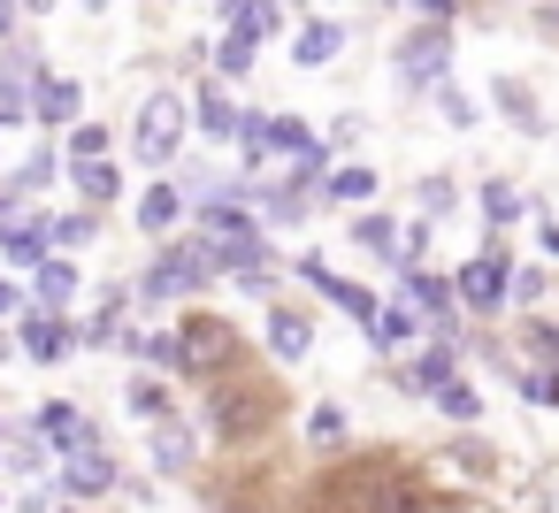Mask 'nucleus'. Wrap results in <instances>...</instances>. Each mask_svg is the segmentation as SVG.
<instances>
[{
    "mask_svg": "<svg viewBox=\"0 0 559 513\" xmlns=\"http://www.w3.org/2000/svg\"><path fill=\"white\" fill-rule=\"evenodd\" d=\"M307 429H314V444H330V437H345V414H337V406H314Z\"/></svg>",
    "mask_w": 559,
    "mask_h": 513,
    "instance_id": "38",
    "label": "nucleus"
},
{
    "mask_svg": "<svg viewBox=\"0 0 559 513\" xmlns=\"http://www.w3.org/2000/svg\"><path fill=\"white\" fill-rule=\"evenodd\" d=\"M506 291H513V299H521V307H536V299H544V291H551V284H544V269H521V276H513V284H506Z\"/></svg>",
    "mask_w": 559,
    "mask_h": 513,
    "instance_id": "37",
    "label": "nucleus"
},
{
    "mask_svg": "<svg viewBox=\"0 0 559 513\" xmlns=\"http://www.w3.org/2000/svg\"><path fill=\"white\" fill-rule=\"evenodd\" d=\"M0 314H16V284L9 276H0Z\"/></svg>",
    "mask_w": 559,
    "mask_h": 513,
    "instance_id": "43",
    "label": "nucleus"
},
{
    "mask_svg": "<svg viewBox=\"0 0 559 513\" xmlns=\"http://www.w3.org/2000/svg\"><path fill=\"white\" fill-rule=\"evenodd\" d=\"M307 345H314V330H307V314H292V307H276V314H269V353H276V360H299Z\"/></svg>",
    "mask_w": 559,
    "mask_h": 513,
    "instance_id": "18",
    "label": "nucleus"
},
{
    "mask_svg": "<svg viewBox=\"0 0 559 513\" xmlns=\"http://www.w3.org/2000/svg\"><path fill=\"white\" fill-rule=\"evenodd\" d=\"M528 353H536V360H559V330L536 322V330H528Z\"/></svg>",
    "mask_w": 559,
    "mask_h": 513,
    "instance_id": "41",
    "label": "nucleus"
},
{
    "mask_svg": "<svg viewBox=\"0 0 559 513\" xmlns=\"http://www.w3.org/2000/svg\"><path fill=\"white\" fill-rule=\"evenodd\" d=\"M337 47H345V24H330V16H314V24H307V32L292 39V62H299V70H322V62H330Z\"/></svg>",
    "mask_w": 559,
    "mask_h": 513,
    "instance_id": "15",
    "label": "nucleus"
},
{
    "mask_svg": "<svg viewBox=\"0 0 559 513\" xmlns=\"http://www.w3.org/2000/svg\"><path fill=\"white\" fill-rule=\"evenodd\" d=\"M215 70H223V77H246V70H253V47H246V39H223V47H215Z\"/></svg>",
    "mask_w": 559,
    "mask_h": 513,
    "instance_id": "35",
    "label": "nucleus"
},
{
    "mask_svg": "<svg viewBox=\"0 0 559 513\" xmlns=\"http://www.w3.org/2000/svg\"><path fill=\"white\" fill-rule=\"evenodd\" d=\"M9 467H16V475H39V467H47V444H39V437H16V444H9Z\"/></svg>",
    "mask_w": 559,
    "mask_h": 513,
    "instance_id": "36",
    "label": "nucleus"
},
{
    "mask_svg": "<svg viewBox=\"0 0 559 513\" xmlns=\"http://www.w3.org/2000/svg\"><path fill=\"white\" fill-rule=\"evenodd\" d=\"M39 437H47L55 452H70V460H78V452H100V429H93V421H85L70 398H47V414H39Z\"/></svg>",
    "mask_w": 559,
    "mask_h": 513,
    "instance_id": "7",
    "label": "nucleus"
},
{
    "mask_svg": "<svg viewBox=\"0 0 559 513\" xmlns=\"http://www.w3.org/2000/svg\"><path fill=\"white\" fill-rule=\"evenodd\" d=\"M0 353H9V345H0Z\"/></svg>",
    "mask_w": 559,
    "mask_h": 513,
    "instance_id": "47",
    "label": "nucleus"
},
{
    "mask_svg": "<svg viewBox=\"0 0 559 513\" xmlns=\"http://www.w3.org/2000/svg\"><path fill=\"white\" fill-rule=\"evenodd\" d=\"M506 284H513L506 253H475V261L452 276V299H460V307H475V314H498V307H506Z\"/></svg>",
    "mask_w": 559,
    "mask_h": 513,
    "instance_id": "6",
    "label": "nucleus"
},
{
    "mask_svg": "<svg viewBox=\"0 0 559 513\" xmlns=\"http://www.w3.org/2000/svg\"><path fill=\"white\" fill-rule=\"evenodd\" d=\"M177 345H185V368L207 375V383H223V375L246 368V337H238L230 322H215V314H192V322L177 330Z\"/></svg>",
    "mask_w": 559,
    "mask_h": 513,
    "instance_id": "3",
    "label": "nucleus"
},
{
    "mask_svg": "<svg viewBox=\"0 0 559 513\" xmlns=\"http://www.w3.org/2000/svg\"><path fill=\"white\" fill-rule=\"evenodd\" d=\"M536 24H544V32H559V9H536Z\"/></svg>",
    "mask_w": 559,
    "mask_h": 513,
    "instance_id": "44",
    "label": "nucleus"
},
{
    "mask_svg": "<svg viewBox=\"0 0 559 513\" xmlns=\"http://www.w3.org/2000/svg\"><path fill=\"white\" fill-rule=\"evenodd\" d=\"M32 291H39V307H70L78 299V269L70 261H39L32 269Z\"/></svg>",
    "mask_w": 559,
    "mask_h": 513,
    "instance_id": "20",
    "label": "nucleus"
},
{
    "mask_svg": "<svg viewBox=\"0 0 559 513\" xmlns=\"http://www.w3.org/2000/svg\"><path fill=\"white\" fill-rule=\"evenodd\" d=\"M368 337H376V345H399V337H414V314H406V307H376Z\"/></svg>",
    "mask_w": 559,
    "mask_h": 513,
    "instance_id": "30",
    "label": "nucleus"
},
{
    "mask_svg": "<svg viewBox=\"0 0 559 513\" xmlns=\"http://www.w3.org/2000/svg\"><path fill=\"white\" fill-rule=\"evenodd\" d=\"M429 398H437V414H452V421H475V414H483V398H475L460 375H452V383H437Z\"/></svg>",
    "mask_w": 559,
    "mask_h": 513,
    "instance_id": "27",
    "label": "nucleus"
},
{
    "mask_svg": "<svg viewBox=\"0 0 559 513\" xmlns=\"http://www.w3.org/2000/svg\"><path fill=\"white\" fill-rule=\"evenodd\" d=\"M0 253L16 269H39L47 261V223L39 215H16V200H0Z\"/></svg>",
    "mask_w": 559,
    "mask_h": 513,
    "instance_id": "8",
    "label": "nucleus"
},
{
    "mask_svg": "<svg viewBox=\"0 0 559 513\" xmlns=\"http://www.w3.org/2000/svg\"><path fill=\"white\" fill-rule=\"evenodd\" d=\"M100 154H108V131L100 123H78L70 131V162H100Z\"/></svg>",
    "mask_w": 559,
    "mask_h": 513,
    "instance_id": "34",
    "label": "nucleus"
},
{
    "mask_svg": "<svg viewBox=\"0 0 559 513\" xmlns=\"http://www.w3.org/2000/svg\"><path fill=\"white\" fill-rule=\"evenodd\" d=\"M154 467H169V475L192 467V429H185V421H162V437H154Z\"/></svg>",
    "mask_w": 559,
    "mask_h": 513,
    "instance_id": "23",
    "label": "nucleus"
},
{
    "mask_svg": "<svg viewBox=\"0 0 559 513\" xmlns=\"http://www.w3.org/2000/svg\"><path fill=\"white\" fill-rule=\"evenodd\" d=\"M276 406H284V391H276V383H261L253 368H238V375H223V383H215V414H207V421H215L223 437H246V429H269V421H276Z\"/></svg>",
    "mask_w": 559,
    "mask_h": 513,
    "instance_id": "1",
    "label": "nucleus"
},
{
    "mask_svg": "<svg viewBox=\"0 0 559 513\" xmlns=\"http://www.w3.org/2000/svg\"><path fill=\"white\" fill-rule=\"evenodd\" d=\"M521 391H528L536 406H559V375H521Z\"/></svg>",
    "mask_w": 559,
    "mask_h": 513,
    "instance_id": "40",
    "label": "nucleus"
},
{
    "mask_svg": "<svg viewBox=\"0 0 559 513\" xmlns=\"http://www.w3.org/2000/svg\"><path fill=\"white\" fill-rule=\"evenodd\" d=\"M368 192H376V169H360V162H353V169H330V177H322V200H337V207H360Z\"/></svg>",
    "mask_w": 559,
    "mask_h": 513,
    "instance_id": "22",
    "label": "nucleus"
},
{
    "mask_svg": "<svg viewBox=\"0 0 559 513\" xmlns=\"http://www.w3.org/2000/svg\"><path fill=\"white\" fill-rule=\"evenodd\" d=\"M16 337H24V353H32V360H62V353H70V330H62L55 314H24V322H16Z\"/></svg>",
    "mask_w": 559,
    "mask_h": 513,
    "instance_id": "17",
    "label": "nucleus"
},
{
    "mask_svg": "<svg viewBox=\"0 0 559 513\" xmlns=\"http://www.w3.org/2000/svg\"><path fill=\"white\" fill-rule=\"evenodd\" d=\"M200 131H215V139H230V131H238V108H230V93H223V85H200Z\"/></svg>",
    "mask_w": 559,
    "mask_h": 513,
    "instance_id": "24",
    "label": "nucleus"
},
{
    "mask_svg": "<svg viewBox=\"0 0 559 513\" xmlns=\"http://www.w3.org/2000/svg\"><path fill=\"white\" fill-rule=\"evenodd\" d=\"M498 108H506V116H513L521 131H544V116L528 108V85H498Z\"/></svg>",
    "mask_w": 559,
    "mask_h": 513,
    "instance_id": "32",
    "label": "nucleus"
},
{
    "mask_svg": "<svg viewBox=\"0 0 559 513\" xmlns=\"http://www.w3.org/2000/svg\"><path fill=\"white\" fill-rule=\"evenodd\" d=\"M513 215H521V192H513V184H498V177H490V184H483V223H490V230H506V223H513Z\"/></svg>",
    "mask_w": 559,
    "mask_h": 513,
    "instance_id": "26",
    "label": "nucleus"
},
{
    "mask_svg": "<svg viewBox=\"0 0 559 513\" xmlns=\"http://www.w3.org/2000/svg\"><path fill=\"white\" fill-rule=\"evenodd\" d=\"M123 345H131L146 368H185V345H177L169 330H146V337H123Z\"/></svg>",
    "mask_w": 559,
    "mask_h": 513,
    "instance_id": "25",
    "label": "nucleus"
},
{
    "mask_svg": "<svg viewBox=\"0 0 559 513\" xmlns=\"http://www.w3.org/2000/svg\"><path fill=\"white\" fill-rule=\"evenodd\" d=\"M452 70V9H421V32L399 47V77L406 85H444Z\"/></svg>",
    "mask_w": 559,
    "mask_h": 513,
    "instance_id": "4",
    "label": "nucleus"
},
{
    "mask_svg": "<svg viewBox=\"0 0 559 513\" xmlns=\"http://www.w3.org/2000/svg\"><path fill=\"white\" fill-rule=\"evenodd\" d=\"M9 32H16V9H0V39H9Z\"/></svg>",
    "mask_w": 559,
    "mask_h": 513,
    "instance_id": "45",
    "label": "nucleus"
},
{
    "mask_svg": "<svg viewBox=\"0 0 559 513\" xmlns=\"http://www.w3.org/2000/svg\"><path fill=\"white\" fill-rule=\"evenodd\" d=\"M131 146H139L146 169H169L177 146H185V100H177V93H154V100L139 108V123H131Z\"/></svg>",
    "mask_w": 559,
    "mask_h": 513,
    "instance_id": "5",
    "label": "nucleus"
},
{
    "mask_svg": "<svg viewBox=\"0 0 559 513\" xmlns=\"http://www.w3.org/2000/svg\"><path fill=\"white\" fill-rule=\"evenodd\" d=\"M177 215H185V184H154V192L139 200V230H154V238H162Z\"/></svg>",
    "mask_w": 559,
    "mask_h": 513,
    "instance_id": "19",
    "label": "nucleus"
},
{
    "mask_svg": "<svg viewBox=\"0 0 559 513\" xmlns=\"http://www.w3.org/2000/svg\"><path fill=\"white\" fill-rule=\"evenodd\" d=\"M437 108H444V116H452V123H460V131H467V123H475V108H467V100H460V93H452V85H437Z\"/></svg>",
    "mask_w": 559,
    "mask_h": 513,
    "instance_id": "39",
    "label": "nucleus"
},
{
    "mask_svg": "<svg viewBox=\"0 0 559 513\" xmlns=\"http://www.w3.org/2000/svg\"><path fill=\"white\" fill-rule=\"evenodd\" d=\"M299 276H307V284H314V291H322L330 307H345V314H353L360 330L376 322V299H368V291H360L353 276H337V269H322V261H299Z\"/></svg>",
    "mask_w": 559,
    "mask_h": 513,
    "instance_id": "9",
    "label": "nucleus"
},
{
    "mask_svg": "<svg viewBox=\"0 0 559 513\" xmlns=\"http://www.w3.org/2000/svg\"><path fill=\"white\" fill-rule=\"evenodd\" d=\"M62 490H70V498H100V490H116V460H108V452H78V460L62 467Z\"/></svg>",
    "mask_w": 559,
    "mask_h": 513,
    "instance_id": "14",
    "label": "nucleus"
},
{
    "mask_svg": "<svg viewBox=\"0 0 559 513\" xmlns=\"http://www.w3.org/2000/svg\"><path fill=\"white\" fill-rule=\"evenodd\" d=\"M460 467H467V475H490V467H498V460H490V452H483V444H460Z\"/></svg>",
    "mask_w": 559,
    "mask_h": 513,
    "instance_id": "42",
    "label": "nucleus"
},
{
    "mask_svg": "<svg viewBox=\"0 0 559 513\" xmlns=\"http://www.w3.org/2000/svg\"><path fill=\"white\" fill-rule=\"evenodd\" d=\"M399 284H406V299L437 322V337H452V284H444V276H421V269H406ZM414 307H406V314H414Z\"/></svg>",
    "mask_w": 559,
    "mask_h": 513,
    "instance_id": "11",
    "label": "nucleus"
},
{
    "mask_svg": "<svg viewBox=\"0 0 559 513\" xmlns=\"http://www.w3.org/2000/svg\"><path fill=\"white\" fill-rule=\"evenodd\" d=\"M215 276H230V261H223L215 246L185 238V246H169V253L139 276V299H177V291H192V284H215Z\"/></svg>",
    "mask_w": 559,
    "mask_h": 513,
    "instance_id": "2",
    "label": "nucleus"
},
{
    "mask_svg": "<svg viewBox=\"0 0 559 513\" xmlns=\"http://www.w3.org/2000/svg\"><path fill=\"white\" fill-rule=\"evenodd\" d=\"M353 238H360L368 253H383V261H399V230H391L383 215H360V223H353Z\"/></svg>",
    "mask_w": 559,
    "mask_h": 513,
    "instance_id": "29",
    "label": "nucleus"
},
{
    "mask_svg": "<svg viewBox=\"0 0 559 513\" xmlns=\"http://www.w3.org/2000/svg\"><path fill=\"white\" fill-rule=\"evenodd\" d=\"M78 100H85V93H78L70 77H39V85H32V116H47V123H78Z\"/></svg>",
    "mask_w": 559,
    "mask_h": 513,
    "instance_id": "16",
    "label": "nucleus"
},
{
    "mask_svg": "<svg viewBox=\"0 0 559 513\" xmlns=\"http://www.w3.org/2000/svg\"><path fill=\"white\" fill-rule=\"evenodd\" d=\"M93 230H100L93 215H55V223H47V246H85Z\"/></svg>",
    "mask_w": 559,
    "mask_h": 513,
    "instance_id": "33",
    "label": "nucleus"
},
{
    "mask_svg": "<svg viewBox=\"0 0 559 513\" xmlns=\"http://www.w3.org/2000/svg\"><path fill=\"white\" fill-rule=\"evenodd\" d=\"M70 177H78V192H85L93 207H108V200L123 192V177H116V162H70Z\"/></svg>",
    "mask_w": 559,
    "mask_h": 513,
    "instance_id": "21",
    "label": "nucleus"
},
{
    "mask_svg": "<svg viewBox=\"0 0 559 513\" xmlns=\"http://www.w3.org/2000/svg\"><path fill=\"white\" fill-rule=\"evenodd\" d=\"M544 253H559V230H544Z\"/></svg>",
    "mask_w": 559,
    "mask_h": 513,
    "instance_id": "46",
    "label": "nucleus"
},
{
    "mask_svg": "<svg viewBox=\"0 0 559 513\" xmlns=\"http://www.w3.org/2000/svg\"><path fill=\"white\" fill-rule=\"evenodd\" d=\"M131 414H146V421H169V391H162L154 375H139V383H131Z\"/></svg>",
    "mask_w": 559,
    "mask_h": 513,
    "instance_id": "31",
    "label": "nucleus"
},
{
    "mask_svg": "<svg viewBox=\"0 0 559 513\" xmlns=\"http://www.w3.org/2000/svg\"><path fill=\"white\" fill-rule=\"evenodd\" d=\"M55 169H62V154H32V162L16 169V184H9V200H24V192H39V184H55Z\"/></svg>",
    "mask_w": 559,
    "mask_h": 513,
    "instance_id": "28",
    "label": "nucleus"
},
{
    "mask_svg": "<svg viewBox=\"0 0 559 513\" xmlns=\"http://www.w3.org/2000/svg\"><path fill=\"white\" fill-rule=\"evenodd\" d=\"M32 85H39V55H32V47H16L9 62H0V123L32 108Z\"/></svg>",
    "mask_w": 559,
    "mask_h": 513,
    "instance_id": "10",
    "label": "nucleus"
},
{
    "mask_svg": "<svg viewBox=\"0 0 559 513\" xmlns=\"http://www.w3.org/2000/svg\"><path fill=\"white\" fill-rule=\"evenodd\" d=\"M269 154H292V162H314L322 146H314V131L299 123V116H276V123H261V162Z\"/></svg>",
    "mask_w": 559,
    "mask_h": 513,
    "instance_id": "12",
    "label": "nucleus"
},
{
    "mask_svg": "<svg viewBox=\"0 0 559 513\" xmlns=\"http://www.w3.org/2000/svg\"><path fill=\"white\" fill-rule=\"evenodd\" d=\"M452 368H460V345H452V337H429V353H421L399 383H406V391H437V383H452Z\"/></svg>",
    "mask_w": 559,
    "mask_h": 513,
    "instance_id": "13",
    "label": "nucleus"
}]
</instances>
